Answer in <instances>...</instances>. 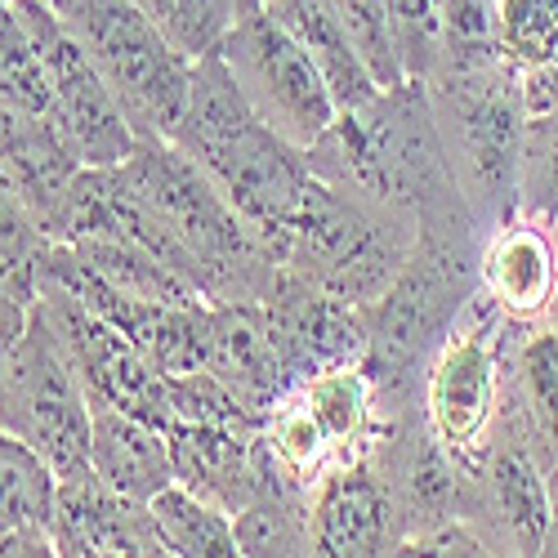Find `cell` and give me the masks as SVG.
I'll return each instance as SVG.
<instances>
[{"mask_svg": "<svg viewBox=\"0 0 558 558\" xmlns=\"http://www.w3.org/2000/svg\"><path fill=\"white\" fill-rule=\"evenodd\" d=\"M500 59L505 68L536 72L558 54V0H500Z\"/></svg>", "mask_w": 558, "mask_h": 558, "instance_id": "4316f807", "label": "cell"}, {"mask_svg": "<svg viewBox=\"0 0 558 558\" xmlns=\"http://www.w3.org/2000/svg\"><path fill=\"white\" fill-rule=\"evenodd\" d=\"M340 5V19L349 27V40L353 50L362 54L366 72L376 76L380 89H393L402 85V68H398V54H393V36H389V5L385 0H336Z\"/></svg>", "mask_w": 558, "mask_h": 558, "instance_id": "4dcf8cb0", "label": "cell"}, {"mask_svg": "<svg viewBox=\"0 0 558 558\" xmlns=\"http://www.w3.org/2000/svg\"><path fill=\"white\" fill-rule=\"evenodd\" d=\"M308 161L336 189L389 206L421 228L483 232L456 183L425 81H402L340 112L308 148Z\"/></svg>", "mask_w": 558, "mask_h": 558, "instance_id": "6da1fadb", "label": "cell"}, {"mask_svg": "<svg viewBox=\"0 0 558 558\" xmlns=\"http://www.w3.org/2000/svg\"><path fill=\"white\" fill-rule=\"evenodd\" d=\"M259 438H264V447L272 451V460L282 464V470H287L300 487H308V492H313V483L340 460L336 447H331V438H327V429L317 425V415L308 411V402H304L300 389L282 393V398L268 407L264 425H259Z\"/></svg>", "mask_w": 558, "mask_h": 558, "instance_id": "d4e9b609", "label": "cell"}, {"mask_svg": "<svg viewBox=\"0 0 558 558\" xmlns=\"http://www.w3.org/2000/svg\"><path fill=\"white\" fill-rule=\"evenodd\" d=\"M505 429V425H496ZM464 519L478 527V519L487 523L483 536L492 545V554H541L545 549V532H549V478L545 464L536 456V442L509 434L505 438H487L483 456L464 464Z\"/></svg>", "mask_w": 558, "mask_h": 558, "instance_id": "7c38bea8", "label": "cell"}, {"mask_svg": "<svg viewBox=\"0 0 558 558\" xmlns=\"http://www.w3.org/2000/svg\"><path fill=\"white\" fill-rule=\"evenodd\" d=\"M523 104H527V117H545V112H558V54L536 68V72H523Z\"/></svg>", "mask_w": 558, "mask_h": 558, "instance_id": "d6a6232c", "label": "cell"}, {"mask_svg": "<svg viewBox=\"0 0 558 558\" xmlns=\"http://www.w3.org/2000/svg\"><path fill=\"white\" fill-rule=\"evenodd\" d=\"M500 0H442V72H474L500 59Z\"/></svg>", "mask_w": 558, "mask_h": 558, "instance_id": "484cf974", "label": "cell"}, {"mask_svg": "<svg viewBox=\"0 0 558 558\" xmlns=\"http://www.w3.org/2000/svg\"><path fill=\"white\" fill-rule=\"evenodd\" d=\"M232 5H238V14H251V10H259L264 0H232Z\"/></svg>", "mask_w": 558, "mask_h": 558, "instance_id": "e575fe53", "label": "cell"}, {"mask_svg": "<svg viewBox=\"0 0 558 558\" xmlns=\"http://www.w3.org/2000/svg\"><path fill=\"white\" fill-rule=\"evenodd\" d=\"M308 536L313 554L371 558L393 554L402 541V514L376 451L336 460L308 492Z\"/></svg>", "mask_w": 558, "mask_h": 558, "instance_id": "5bb4252c", "label": "cell"}, {"mask_svg": "<svg viewBox=\"0 0 558 558\" xmlns=\"http://www.w3.org/2000/svg\"><path fill=\"white\" fill-rule=\"evenodd\" d=\"M549 478V532H545V549L541 554H558V460L545 470Z\"/></svg>", "mask_w": 558, "mask_h": 558, "instance_id": "836d02e7", "label": "cell"}, {"mask_svg": "<svg viewBox=\"0 0 558 558\" xmlns=\"http://www.w3.org/2000/svg\"><path fill=\"white\" fill-rule=\"evenodd\" d=\"M89 411H95L89 464H95V474L112 492L148 505L161 487L174 483V456H170L166 429L138 421V415H130V411L104 407V402H89Z\"/></svg>", "mask_w": 558, "mask_h": 558, "instance_id": "d6986e66", "label": "cell"}, {"mask_svg": "<svg viewBox=\"0 0 558 558\" xmlns=\"http://www.w3.org/2000/svg\"><path fill=\"white\" fill-rule=\"evenodd\" d=\"M85 170L76 144L50 112L0 108V174L32 210L50 242H63L76 174Z\"/></svg>", "mask_w": 558, "mask_h": 558, "instance_id": "9a60e30c", "label": "cell"}, {"mask_svg": "<svg viewBox=\"0 0 558 558\" xmlns=\"http://www.w3.org/2000/svg\"><path fill=\"white\" fill-rule=\"evenodd\" d=\"M153 527L166 545V554L179 558H232L242 554L238 545V523H232L228 509H219L215 500L197 496L193 487L170 483L148 500Z\"/></svg>", "mask_w": 558, "mask_h": 558, "instance_id": "cb8c5ba5", "label": "cell"}, {"mask_svg": "<svg viewBox=\"0 0 558 558\" xmlns=\"http://www.w3.org/2000/svg\"><path fill=\"white\" fill-rule=\"evenodd\" d=\"M259 308H264L277 353H282L287 376L295 385L317 376V371H331V366H362L366 340H371L366 308H353V304L336 300L331 291L304 282L287 264L277 268Z\"/></svg>", "mask_w": 558, "mask_h": 558, "instance_id": "4fadbf2b", "label": "cell"}, {"mask_svg": "<svg viewBox=\"0 0 558 558\" xmlns=\"http://www.w3.org/2000/svg\"><path fill=\"white\" fill-rule=\"evenodd\" d=\"M130 5L144 10L189 59L219 50L228 27L242 19L232 0H130Z\"/></svg>", "mask_w": 558, "mask_h": 558, "instance_id": "83f0119b", "label": "cell"}, {"mask_svg": "<svg viewBox=\"0 0 558 558\" xmlns=\"http://www.w3.org/2000/svg\"><path fill=\"white\" fill-rule=\"evenodd\" d=\"M14 10L45 68V81H50V117L68 130L81 161L95 170L121 166L134 153L138 134L125 108L117 104L112 85L81 45V36L63 23V14L50 0H14Z\"/></svg>", "mask_w": 558, "mask_h": 558, "instance_id": "8fae6325", "label": "cell"}, {"mask_svg": "<svg viewBox=\"0 0 558 558\" xmlns=\"http://www.w3.org/2000/svg\"><path fill=\"white\" fill-rule=\"evenodd\" d=\"M554 242H558V223H554ZM549 317H554V327H558V291H554V308H549Z\"/></svg>", "mask_w": 558, "mask_h": 558, "instance_id": "d590c367", "label": "cell"}, {"mask_svg": "<svg viewBox=\"0 0 558 558\" xmlns=\"http://www.w3.org/2000/svg\"><path fill=\"white\" fill-rule=\"evenodd\" d=\"M219 59L228 63L246 104L300 148H313L340 117L327 76L268 10H251L232 23L219 40Z\"/></svg>", "mask_w": 558, "mask_h": 558, "instance_id": "30bf717a", "label": "cell"}, {"mask_svg": "<svg viewBox=\"0 0 558 558\" xmlns=\"http://www.w3.org/2000/svg\"><path fill=\"white\" fill-rule=\"evenodd\" d=\"M54 545L59 554H95V558H125V554H166L153 514L144 500L112 492L95 470L59 478L54 505Z\"/></svg>", "mask_w": 558, "mask_h": 558, "instance_id": "e0dca14e", "label": "cell"}, {"mask_svg": "<svg viewBox=\"0 0 558 558\" xmlns=\"http://www.w3.org/2000/svg\"><path fill=\"white\" fill-rule=\"evenodd\" d=\"M505 336L509 317L478 282L425 371V425L460 464L478 460L496 429L505 398Z\"/></svg>", "mask_w": 558, "mask_h": 558, "instance_id": "9c48e42d", "label": "cell"}, {"mask_svg": "<svg viewBox=\"0 0 558 558\" xmlns=\"http://www.w3.org/2000/svg\"><path fill=\"white\" fill-rule=\"evenodd\" d=\"M206 371L255 415L259 425H264L268 407L295 389V380L282 366V353H277V344L268 336V322H264L259 304H215Z\"/></svg>", "mask_w": 558, "mask_h": 558, "instance_id": "ac0fdd59", "label": "cell"}, {"mask_svg": "<svg viewBox=\"0 0 558 558\" xmlns=\"http://www.w3.org/2000/svg\"><path fill=\"white\" fill-rule=\"evenodd\" d=\"M389 36L407 81H434L442 68V0H385Z\"/></svg>", "mask_w": 558, "mask_h": 558, "instance_id": "f1b7e54d", "label": "cell"}, {"mask_svg": "<svg viewBox=\"0 0 558 558\" xmlns=\"http://www.w3.org/2000/svg\"><path fill=\"white\" fill-rule=\"evenodd\" d=\"M308 402V411L317 415V425L327 429L331 447L340 460L362 456L376 442V385L362 366H331L317 371V376L295 385Z\"/></svg>", "mask_w": 558, "mask_h": 558, "instance_id": "7402d4cb", "label": "cell"}, {"mask_svg": "<svg viewBox=\"0 0 558 558\" xmlns=\"http://www.w3.org/2000/svg\"><path fill=\"white\" fill-rule=\"evenodd\" d=\"M505 398L527 415L532 434L558 451V327L523 331V322L509 317Z\"/></svg>", "mask_w": 558, "mask_h": 558, "instance_id": "44dd1931", "label": "cell"}, {"mask_svg": "<svg viewBox=\"0 0 558 558\" xmlns=\"http://www.w3.org/2000/svg\"><path fill=\"white\" fill-rule=\"evenodd\" d=\"M519 210L558 223V112L527 117L523 166H519Z\"/></svg>", "mask_w": 558, "mask_h": 558, "instance_id": "f546056e", "label": "cell"}, {"mask_svg": "<svg viewBox=\"0 0 558 558\" xmlns=\"http://www.w3.org/2000/svg\"><path fill=\"white\" fill-rule=\"evenodd\" d=\"M174 144L215 179V189L282 259L291 219L317 170L308 161V148L277 134L246 104L219 50L202 54L193 68V95L174 130Z\"/></svg>", "mask_w": 558, "mask_h": 558, "instance_id": "7a4b0ae2", "label": "cell"}, {"mask_svg": "<svg viewBox=\"0 0 558 558\" xmlns=\"http://www.w3.org/2000/svg\"><path fill=\"white\" fill-rule=\"evenodd\" d=\"M112 85L138 138H174L193 95V68L179 45L130 0H50Z\"/></svg>", "mask_w": 558, "mask_h": 558, "instance_id": "52a82bcc", "label": "cell"}, {"mask_svg": "<svg viewBox=\"0 0 558 558\" xmlns=\"http://www.w3.org/2000/svg\"><path fill=\"white\" fill-rule=\"evenodd\" d=\"M59 474L27 438L0 425V532H50L54 536Z\"/></svg>", "mask_w": 558, "mask_h": 558, "instance_id": "603a6c76", "label": "cell"}, {"mask_svg": "<svg viewBox=\"0 0 558 558\" xmlns=\"http://www.w3.org/2000/svg\"><path fill=\"white\" fill-rule=\"evenodd\" d=\"M429 99L460 193L478 228L492 232L519 210V166L527 134L523 81L505 63L442 72L429 81Z\"/></svg>", "mask_w": 558, "mask_h": 558, "instance_id": "8992f818", "label": "cell"}, {"mask_svg": "<svg viewBox=\"0 0 558 558\" xmlns=\"http://www.w3.org/2000/svg\"><path fill=\"white\" fill-rule=\"evenodd\" d=\"M478 232H438L421 228L393 287L366 308V357L362 371L376 385V402L429 371L434 353L451 336L456 317L478 291Z\"/></svg>", "mask_w": 558, "mask_h": 558, "instance_id": "277c9868", "label": "cell"}, {"mask_svg": "<svg viewBox=\"0 0 558 558\" xmlns=\"http://www.w3.org/2000/svg\"><path fill=\"white\" fill-rule=\"evenodd\" d=\"M0 425L27 438L59 478L89 474V442H95V411L89 393L68 362L54 327L45 322L40 300L32 313V327L23 331L19 349L0 371Z\"/></svg>", "mask_w": 558, "mask_h": 558, "instance_id": "ba28073f", "label": "cell"}, {"mask_svg": "<svg viewBox=\"0 0 558 558\" xmlns=\"http://www.w3.org/2000/svg\"><path fill=\"white\" fill-rule=\"evenodd\" d=\"M259 10H268L277 23H282V27L300 40V50L317 63L322 76H327L340 112L362 108V104H371V99L380 95L376 76L366 72L362 54L353 50L349 27H344V19H340L336 0H264Z\"/></svg>", "mask_w": 558, "mask_h": 558, "instance_id": "ffe728a7", "label": "cell"}, {"mask_svg": "<svg viewBox=\"0 0 558 558\" xmlns=\"http://www.w3.org/2000/svg\"><path fill=\"white\" fill-rule=\"evenodd\" d=\"M112 170L189 251L210 304H259L268 295L282 259L174 138H138Z\"/></svg>", "mask_w": 558, "mask_h": 558, "instance_id": "3957f363", "label": "cell"}, {"mask_svg": "<svg viewBox=\"0 0 558 558\" xmlns=\"http://www.w3.org/2000/svg\"><path fill=\"white\" fill-rule=\"evenodd\" d=\"M478 282L500 304L505 317L523 322V327L545 322L554 308V291H558L554 223L523 215V210L496 223L487 232L483 255H478Z\"/></svg>", "mask_w": 558, "mask_h": 558, "instance_id": "2e32d148", "label": "cell"}, {"mask_svg": "<svg viewBox=\"0 0 558 558\" xmlns=\"http://www.w3.org/2000/svg\"><path fill=\"white\" fill-rule=\"evenodd\" d=\"M50 246V238L40 232L32 210L19 202V193L0 174V272H19V268H40V255Z\"/></svg>", "mask_w": 558, "mask_h": 558, "instance_id": "1f68e13d", "label": "cell"}, {"mask_svg": "<svg viewBox=\"0 0 558 558\" xmlns=\"http://www.w3.org/2000/svg\"><path fill=\"white\" fill-rule=\"evenodd\" d=\"M421 223L313 179L282 242V264L353 308H371L402 272Z\"/></svg>", "mask_w": 558, "mask_h": 558, "instance_id": "5b68a950", "label": "cell"}]
</instances>
